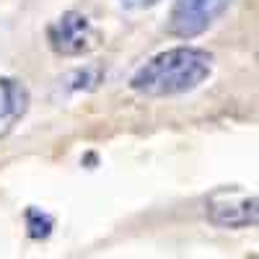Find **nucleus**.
<instances>
[{
    "label": "nucleus",
    "mask_w": 259,
    "mask_h": 259,
    "mask_svg": "<svg viewBox=\"0 0 259 259\" xmlns=\"http://www.w3.org/2000/svg\"><path fill=\"white\" fill-rule=\"evenodd\" d=\"M212 73V55L200 47H174L153 55L133 73L130 89L135 94L163 99L194 91Z\"/></svg>",
    "instance_id": "1"
},
{
    "label": "nucleus",
    "mask_w": 259,
    "mask_h": 259,
    "mask_svg": "<svg viewBox=\"0 0 259 259\" xmlns=\"http://www.w3.org/2000/svg\"><path fill=\"white\" fill-rule=\"evenodd\" d=\"M47 41L52 52L62 57H80L85 52L96 50L99 31L91 26V21L78 11H68L60 18H55L47 29Z\"/></svg>",
    "instance_id": "3"
},
{
    "label": "nucleus",
    "mask_w": 259,
    "mask_h": 259,
    "mask_svg": "<svg viewBox=\"0 0 259 259\" xmlns=\"http://www.w3.org/2000/svg\"><path fill=\"white\" fill-rule=\"evenodd\" d=\"M29 89L24 80L11 78V75H0V140L8 138L16 124L24 119L29 112Z\"/></svg>",
    "instance_id": "5"
},
{
    "label": "nucleus",
    "mask_w": 259,
    "mask_h": 259,
    "mask_svg": "<svg viewBox=\"0 0 259 259\" xmlns=\"http://www.w3.org/2000/svg\"><path fill=\"white\" fill-rule=\"evenodd\" d=\"M231 6V0H174L168 13V34L177 39H194L205 34Z\"/></svg>",
    "instance_id": "2"
},
{
    "label": "nucleus",
    "mask_w": 259,
    "mask_h": 259,
    "mask_svg": "<svg viewBox=\"0 0 259 259\" xmlns=\"http://www.w3.org/2000/svg\"><path fill=\"white\" fill-rule=\"evenodd\" d=\"M101 68H96V65H85V68H78L75 73H70L68 83H70V89L80 91V89H96V85L101 83Z\"/></svg>",
    "instance_id": "7"
},
{
    "label": "nucleus",
    "mask_w": 259,
    "mask_h": 259,
    "mask_svg": "<svg viewBox=\"0 0 259 259\" xmlns=\"http://www.w3.org/2000/svg\"><path fill=\"white\" fill-rule=\"evenodd\" d=\"M52 215L39 210V207H29L26 210V228H29V236L31 239H47V236L52 233Z\"/></svg>",
    "instance_id": "6"
},
{
    "label": "nucleus",
    "mask_w": 259,
    "mask_h": 259,
    "mask_svg": "<svg viewBox=\"0 0 259 259\" xmlns=\"http://www.w3.org/2000/svg\"><path fill=\"white\" fill-rule=\"evenodd\" d=\"M119 3H122L124 8H133V11H138V8H150V6H156L158 0H119Z\"/></svg>",
    "instance_id": "8"
},
{
    "label": "nucleus",
    "mask_w": 259,
    "mask_h": 259,
    "mask_svg": "<svg viewBox=\"0 0 259 259\" xmlns=\"http://www.w3.org/2000/svg\"><path fill=\"white\" fill-rule=\"evenodd\" d=\"M207 221L221 228L259 226V197H223L207 205Z\"/></svg>",
    "instance_id": "4"
}]
</instances>
